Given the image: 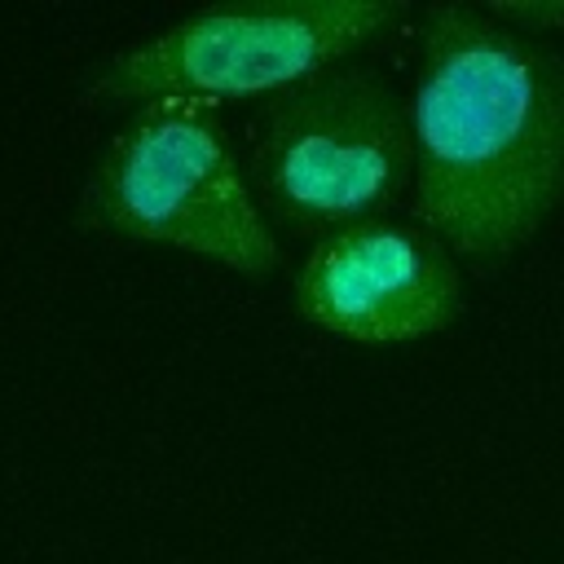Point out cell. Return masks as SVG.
Returning <instances> with one entry per match:
<instances>
[{
    "label": "cell",
    "mask_w": 564,
    "mask_h": 564,
    "mask_svg": "<svg viewBox=\"0 0 564 564\" xmlns=\"http://www.w3.org/2000/svg\"><path fill=\"white\" fill-rule=\"evenodd\" d=\"M414 172L410 106L366 62H335L269 93L251 123V185L269 220L330 234L379 207Z\"/></svg>",
    "instance_id": "cell-3"
},
{
    "label": "cell",
    "mask_w": 564,
    "mask_h": 564,
    "mask_svg": "<svg viewBox=\"0 0 564 564\" xmlns=\"http://www.w3.org/2000/svg\"><path fill=\"white\" fill-rule=\"evenodd\" d=\"M410 132L419 220L498 260L564 198V57L489 9L427 4Z\"/></svg>",
    "instance_id": "cell-1"
},
{
    "label": "cell",
    "mask_w": 564,
    "mask_h": 564,
    "mask_svg": "<svg viewBox=\"0 0 564 564\" xmlns=\"http://www.w3.org/2000/svg\"><path fill=\"white\" fill-rule=\"evenodd\" d=\"M489 13L524 35H551L564 26V0H494Z\"/></svg>",
    "instance_id": "cell-6"
},
{
    "label": "cell",
    "mask_w": 564,
    "mask_h": 564,
    "mask_svg": "<svg viewBox=\"0 0 564 564\" xmlns=\"http://www.w3.org/2000/svg\"><path fill=\"white\" fill-rule=\"evenodd\" d=\"M291 304L330 335L405 344L445 330L463 313V273L427 225L379 212L308 247L291 282Z\"/></svg>",
    "instance_id": "cell-5"
},
{
    "label": "cell",
    "mask_w": 564,
    "mask_h": 564,
    "mask_svg": "<svg viewBox=\"0 0 564 564\" xmlns=\"http://www.w3.org/2000/svg\"><path fill=\"white\" fill-rule=\"evenodd\" d=\"M401 18L397 0H238L207 4L189 18L110 53L88 75L106 101H229L282 93L352 48L370 44Z\"/></svg>",
    "instance_id": "cell-4"
},
{
    "label": "cell",
    "mask_w": 564,
    "mask_h": 564,
    "mask_svg": "<svg viewBox=\"0 0 564 564\" xmlns=\"http://www.w3.org/2000/svg\"><path fill=\"white\" fill-rule=\"evenodd\" d=\"M75 220L238 273H269L282 256L220 106L194 97H159L123 115L84 176Z\"/></svg>",
    "instance_id": "cell-2"
}]
</instances>
